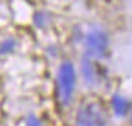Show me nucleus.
I'll use <instances>...</instances> for the list:
<instances>
[{"label":"nucleus","instance_id":"1","mask_svg":"<svg viewBox=\"0 0 132 126\" xmlns=\"http://www.w3.org/2000/svg\"><path fill=\"white\" fill-rule=\"evenodd\" d=\"M107 123H108V118L104 106L93 101L84 104L79 109L75 126H107Z\"/></svg>","mask_w":132,"mask_h":126},{"label":"nucleus","instance_id":"2","mask_svg":"<svg viewBox=\"0 0 132 126\" xmlns=\"http://www.w3.org/2000/svg\"><path fill=\"white\" fill-rule=\"evenodd\" d=\"M75 84H76V73L70 62H65L61 65L58 71V91L62 104H69L73 97Z\"/></svg>","mask_w":132,"mask_h":126},{"label":"nucleus","instance_id":"3","mask_svg":"<svg viewBox=\"0 0 132 126\" xmlns=\"http://www.w3.org/2000/svg\"><path fill=\"white\" fill-rule=\"evenodd\" d=\"M108 48V38L103 31L93 30L86 37V55L92 59L103 58Z\"/></svg>","mask_w":132,"mask_h":126},{"label":"nucleus","instance_id":"4","mask_svg":"<svg viewBox=\"0 0 132 126\" xmlns=\"http://www.w3.org/2000/svg\"><path fill=\"white\" fill-rule=\"evenodd\" d=\"M112 109H114L115 115L118 116H124L129 109V104L128 101L121 95H114L112 97Z\"/></svg>","mask_w":132,"mask_h":126},{"label":"nucleus","instance_id":"5","mask_svg":"<svg viewBox=\"0 0 132 126\" xmlns=\"http://www.w3.org/2000/svg\"><path fill=\"white\" fill-rule=\"evenodd\" d=\"M14 48V41H6V42L2 43V46H0V52L2 53H6V52H10L11 49Z\"/></svg>","mask_w":132,"mask_h":126},{"label":"nucleus","instance_id":"6","mask_svg":"<svg viewBox=\"0 0 132 126\" xmlns=\"http://www.w3.org/2000/svg\"><path fill=\"white\" fill-rule=\"evenodd\" d=\"M28 126H41L39 122L37 121L35 118H30V122H28Z\"/></svg>","mask_w":132,"mask_h":126},{"label":"nucleus","instance_id":"7","mask_svg":"<svg viewBox=\"0 0 132 126\" xmlns=\"http://www.w3.org/2000/svg\"><path fill=\"white\" fill-rule=\"evenodd\" d=\"M131 119H132V112H131Z\"/></svg>","mask_w":132,"mask_h":126}]
</instances>
